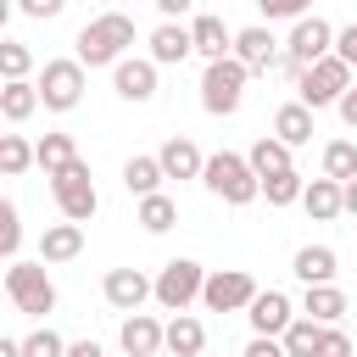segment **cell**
<instances>
[{
    "label": "cell",
    "instance_id": "cell-5",
    "mask_svg": "<svg viewBox=\"0 0 357 357\" xmlns=\"http://www.w3.org/2000/svg\"><path fill=\"white\" fill-rule=\"evenodd\" d=\"M346 89H351V61H340L335 50L296 73V100H301V106H312V112H318V106H335Z\"/></svg>",
    "mask_w": 357,
    "mask_h": 357
},
{
    "label": "cell",
    "instance_id": "cell-20",
    "mask_svg": "<svg viewBox=\"0 0 357 357\" xmlns=\"http://www.w3.org/2000/svg\"><path fill=\"white\" fill-rule=\"evenodd\" d=\"M156 162H162V173H167V178H201V167H206V156H201L184 134H173V139L156 151Z\"/></svg>",
    "mask_w": 357,
    "mask_h": 357
},
{
    "label": "cell",
    "instance_id": "cell-15",
    "mask_svg": "<svg viewBox=\"0 0 357 357\" xmlns=\"http://www.w3.org/2000/svg\"><path fill=\"white\" fill-rule=\"evenodd\" d=\"M229 56H240V61H245L251 73H268V67L279 61V39H273L268 28H240V33H234V50H229Z\"/></svg>",
    "mask_w": 357,
    "mask_h": 357
},
{
    "label": "cell",
    "instance_id": "cell-36",
    "mask_svg": "<svg viewBox=\"0 0 357 357\" xmlns=\"http://www.w3.org/2000/svg\"><path fill=\"white\" fill-rule=\"evenodd\" d=\"M17 245H22V218H17V206L0 195V257H17Z\"/></svg>",
    "mask_w": 357,
    "mask_h": 357
},
{
    "label": "cell",
    "instance_id": "cell-31",
    "mask_svg": "<svg viewBox=\"0 0 357 357\" xmlns=\"http://www.w3.org/2000/svg\"><path fill=\"white\" fill-rule=\"evenodd\" d=\"M324 178H357V145L351 139H329L324 145Z\"/></svg>",
    "mask_w": 357,
    "mask_h": 357
},
{
    "label": "cell",
    "instance_id": "cell-43",
    "mask_svg": "<svg viewBox=\"0 0 357 357\" xmlns=\"http://www.w3.org/2000/svg\"><path fill=\"white\" fill-rule=\"evenodd\" d=\"M156 11L173 22V17H184V11H190V0H156Z\"/></svg>",
    "mask_w": 357,
    "mask_h": 357
},
{
    "label": "cell",
    "instance_id": "cell-17",
    "mask_svg": "<svg viewBox=\"0 0 357 357\" xmlns=\"http://www.w3.org/2000/svg\"><path fill=\"white\" fill-rule=\"evenodd\" d=\"M84 251V223H50L45 234H39V262H73Z\"/></svg>",
    "mask_w": 357,
    "mask_h": 357
},
{
    "label": "cell",
    "instance_id": "cell-10",
    "mask_svg": "<svg viewBox=\"0 0 357 357\" xmlns=\"http://www.w3.org/2000/svg\"><path fill=\"white\" fill-rule=\"evenodd\" d=\"M329 50H335V28H329L324 17H296V28H290V39H284V56L301 61V67H312V61L329 56Z\"/></svg>",
    "mask_w": 357,
    "mask_h": 357
},
{
    "label": "cell",
    "instance_id": "cell-23",
    "mask_svg": "<svg viewBox=\"0 0 357 357\" xmlns=\"http://www.w3.org/2000/svg\"><path fill=\"white\" fill-rule=\"evenodd\" d=\"M245 162H251V173H257V178H273V173L296 167V162H290V145H284L279 134H262V139L245 151Z\"/></svg>",
    "mask_w": 357,
    "mask_h": 357
},
{
    "label": "cell",
    "instance_id": "cell-38",
    "mask_svg": "<svg viewBox=\"0 0 357 357\" xmlns=\"http://www.w3.org/2000/svg\"><path fill=\"white\" fill-rule=\"evenodd\" d=\"M312 357H351V335L346 329H335V324H324V335H318V351Z\"/></svg>",
    "mask_w": 357,
    "mask_h": 357
},
{
    "label": "cell",
    "instance_id": "cell-32",
    "mask_svg": "<svg viewBox=\"0 0 357 357\" xmlns=\"http://www.w3.org/2000/svg\"><path fill=\"white\" fill-rule=\"evenodd\" d=\"M28 167H33V145L22 134H0V173L6 178H22Z\"/></svg>",
    "mask_w": 357,
    "mask_h": 357
},
{
    "label": "cell",
    "instance_id": "cell-28",
    "mask_svg": "<svg viewBox=\"0 0 357 357\" xmlns=\"http://www.w3.org/2000/svg\"><path fill=\"white\" fill-rule=\"evenodd\" d=\"M134 223H139L145 234H167V229L178 223V206H173V195H162V190H156V195H139V218H134Z\"/></svg>",
    "mask_w": 357,
    "mask_h": 357
},
{
    "label": "cell",
    "instance_id": "cell-8",
    "mask_svg": "<svg viewBox=\"0 0 357 357\" xmlns=\"http://www.w3.org/2000/svg\"><path fill=\"white\" fill-rule=\"evenodd\" d=\"M33 84H39V106H45V112H73V106L84 100V61H78V56L45 61V73H39Z\"/></svg>",
    "mask_w": 357,
    "mask_h": 357
},
{
    "label": "cell",
    "instance_id": "cell-18",
    "mask_svg": "<svg viewBox=\"0 0 357 357\" xmlns=\"http://www.w3.org/2000/svg\"><path fill=\"white\" fill-rule=\"evenodd\" d=\"M117 340H123V351H128V357H156V351H162V324H156L151 312H128Z\"/></svg>",
    "mask_w": 357,
    "mask_h": 357
},
{
    "label": "cell",
    "instance_id": "cell-24",
    "mask_svg": "<svg viewBox=\"0 0 357 357\" xmlns=\"http://www.w3.org/2000/svg\"><path fill=\"white\" fill-rule=\"evenodd\" d=\"M301 206H307L318 223L340 218V212H346V201H340V178H307V190H301Z\"/></svg>",
    "mask_w": 357,
    "mask_h": 357
},
{
    "label": "cell",
    "instance_id": "cell-13",
    "mask_svg": "<svg viewBox=\"0 0 357 357\" xmlns=\"http://www.w3.org/2000/svg\"><path fill=\"white\" fill-rule=\"evenodd\" d=\"M100 290H106V301H112L117 312H139V307L151 301V279H145L139 268H112Z\"/></svg>",
    "mask_w": 357,
    "mask_h": 357
},
{
    "label": "cell",
    "instance_id": "cell-47",
    "mask_svg": "<svg viewBox=\"0 0 357 357\" xmlns=\"http://www.w3.org/2000/svg\"><path fill=\"white\" fill-rule=\"evenodd\" d=\"M0 89H6V78H0Z\"/></svg>",
    "mask_w": 357,
    "mask_h": 357
},
{
    "label": "cell",
    "instance_id": "cell-19",
    "mask_svg": "<svg viewBox=\"0 0 357 357\" xmlns=\"http://www.w3.org/2000/svg\"><path fill=\"white\" fill-rule=\"evenodd\" d=\"M190 39H195V56H206V61H218V56H229V50H234L229 22H223V17H212V11L190 22Z\"/></svg>",
    "mask_w": 357,
    "mask_h": 357
},
{
    "label": "cell",
    "instance_id": "cell-33",
    "mask_svg": "<svg viewBox=\"0 0 357 357\" xmlns=\"http://www.w3.org/2000/svg\"><path fill=\"white\" fill-rule=\"evenodd\" d=\"M301 190H307V178H301L296 167H284V173L262 178V195H268V206H290V201H301Z\"/></svg>",
    "mask_w": 357,
    "mask_h": 357
},
{
    "label": "cell",
    "instance_id": "cell-40",
    "mask_svg": "<svg viewBox=\"0 0 357 357\" xmlns=\"http://www.w3.org/2000/svg\"><path fill=\"white\" fill-rule=\"evenodd\" d=\"M17 11H28V17L50 22V17H61V11H67V0H17Z\"/></svg>",
    "mask_w": 357,
    "mask_h": 357
},
{
    "label": "cell",
    "instance_id": "cell-42",
    "mask_svg": "<svg viewBox=\"0 0 357 357\" xmlns=\"http://www.w3.org/2000/svg\"><path fill=\"white\" fill-rule=\"evenodd\" d=\"M335 112H340V123H346V128H357V84H351V89L335 100Z\"/></svg>",
    "mask_w": 357,
    "mask_h": 357
},
{
    "label": "cell",
    "instance_id": "cell-16",
    "mask_svg": "<svg viewBox=\"0 0 357 357\" xmlns=\"http://www.w3.org/2000/svg\"><path fill=\"white\" fill-rule=\"evenodd\" d=\"M184 56H195L190 28H184V22H162V28L151 33V61H156V67H178Z\"/></svg>",
    "mask_w": 357,
    "mask_h": 357
},
{
    "label": "cell",
    "instance_id": "cell-21",
    "mask_svg": "<svg viewBox=\"0 0 357 357\" xmlns=\"http://www.w3.org/2000/svg\"><path fill=\"white\" fill-rule=\"evenodd\" d=\"M290 268H296V279H301V284H329V279L340 273V257H335L329 245H301Z\"/></svg>",
    "mask_w": 357,
    "mask_h": 357
},
{
    "label": "cell",
    "instance_id": "cell-3",
    "mask_svg": "<svg viewBox=\"0 0 357 357\" xmlns=\"http://www.w3.org/2000/svg\"><path fill=\"white\" fill-rule=\"evenodd\" d=\"M245 78H251V67H245L240 56L206 61V73H201V106H206L212 117H234L240 100H245Z\"/></svg>",
    "mask_w": 357,
    "mask_h": 357
},
{
    "label": "cell",
    "instance_id": "cell-22",
    "mask_svg": "<svg viewBox=\"0 0 357 357\" xmlns=\"http://www.w3.org/2000/svg\"><path fill=\"white\" fill-rule=\"evenodd\" d=\"M39 112V84L33 78H6V89H0V117L6 123H28Z\"/></svg>",
    "mask_w": 357,
    "mask_h": 357
},
{
    "label": "cell",
    "instance_id": "cell-41",
    "mask_svg": "<svg viewBox=\"0 0 357 357\" xmlns=\"http://www.w3.org/2000/svg\"><path fill=\"white\" fill-rule=\"evenodd\" d=\"M335 56H340V61H351V67H357V22H351V28H340V33H335Z\"/></svg>",
    "mask_w": 357,
    "mask_h": 357
},
{
    "label": "cell",
    "instance_id": "cell-39",
    "mask_svg": "<svg viewBox=\"0 0 357 357\" xmlns=\"http://www.w3.org/2000/svg\"><path fill=\"white\" fill-rule=\"evenodd\" d=\"M245 357H290V351H284V340H279V335H251Z\"/></svg>",
    "mask_w": 357,
    "mask_h": 357
},
{
    "label": "cell",
    "instance_id": "cell-26",
    "mask_svg": "<svg viewBox=\"0 0 357 357\" xmlns=\"http://www.w3.org/2000/svg\"><path fill=\"white\" fill-rule=\"evenodd\" d=\"M301 312H307V318H318V324H335V318L346 312V290H340L335 279H329V284H307Z\"/></svg>",
    "mask_w": 357,
    "mask_h": 357
},
{
    "label": "cell",
    "instance_id": "cell-27",
    "mask_svg": "<svg viewBox=\"0 0 357 357\" xmlns=\"http://www.w3.org/2000/svg\"><path fill=\"white\" fill-rule=\"evenodd\" d=\"M162 178H167V173H162L156 156H128V162H123V190H128V195H156Z\"/></svg>",
    "mask_w": 357,
    "mask_h": 357
},
{
    "label": "cell",
    "instance_id": "cell-7",
    "mask_svg": "<svg viewBox=\"0 0 357 357\" xmlns=\"http://www.w3.org/2000/svg\"><path fill=\"white\" fill-rule=\"evenodd\" d=\"M45 268H50V262H11V268H6V290H11L17 312H28V318H45V312L56 307V284H50Z\"/></svg>",
    "mask_w": 357,
    "mask_h": 357
},
{
    "label": "cell",
    "instance_id": "cell-6",
    "mask_svg": "<svg viewBox=\"0 0 357 357\" xmlns=\"http://www.w3.org/2000/svg\"><path fill=\"white\" fill-rule=\"evenodd\" d=\"M201 284H206V268L190 262V257H173V262L151 279V301H156L162 312H184V307L201 296Z\"/></svg>",
    "mask_w": 357,
    "mask_h": 357
},
{
    "label": "cell",
    "instance_id": "cell-25",
    "mask_svg": "<svg viewBox=\"0 0 357 357\" xmlns=\"http://www.w3.org/2000/svg\"><path fill=\"white\" fill-rule=\"evenodd\" d=\"M273 134L296 151V145H307L312 139V106H301V100H290V106H279L273 112Z\"/></svg>",
    "mask_w": 357,
    "mask_h": 357
},
{
    "label": "cell",
    "instance_id": "cell-48",
    "mask_svg": "<svg viewBox=\"0 0 357 357\" xmlns=\"http://www.w3.org/2000/svg\"><path fill=\"white\" fill-rule=\"evenodd\" d=\"M0 123H6V117H0Z\"/></svg>",
    "mask_w": 357,
    "mask_h": 357
},
{
    "label": "cell",
    "instance_id": "cell-14",
    "mask_svg": "<svg viewBox=\"0 0 357 357\" xmlns=\"http://www.w3.org/2000/svg\"><path fill=\"white\" fill-rule=\"evenodd\" d=\"M162 351H173V357H201V351H206V324H201L195 312H173V318L162 324Z\"/></svg>",
    "mask_w": 357,
    "mask_h": 357
},
{
    "label": "cell",
    "instance_id": "cell-30",
    "mask_svg": "<svg viewBox=\"0 0 357 357\" xmlns=\"http://www.w3.org/2000/svg\"><path fill=\"white\" fill-rule=\"evenodd\" d=\"M318 335H324V324L301 312V318H290V324H284V335H279V340H284V351H290V357H312V351H318Z\"/></svg>",
    "mask_w": 357,
    "mask_h": 357
},
{
    "label": "cell",
    "instance_id": "cell-1",
    "mask_svg": "<svg viewBox=\"0 0 357 357\" xmlns=\"http://www.w3.org/2000/svg\"><path fill=\"white\" fill-rule=\"evenodd\" d=\"M128 45H134V17H123V11H106V17L78 28V61L84 67H117Z\"/></svg>",
    "mask_w": 357,
    "mask_h": 357
},
{
    "label": "cell",
    "instance_id": "cell-9",
    "mask_svg": "<svg viewBox=\"0 0 357 357\" xmlns=\"http://www.w3.org/2000/svg\"><path fill=\"white\" fill-rule=\"evenodd\" d=\"M251 296H257V279H251L245 268H218V273H206V284H201L206 312H245Z\"/></svg>",
    "mask_w": 357,
    "mask_h": 357
},
{
    "label": "cell",
    "instance_id": "cell-2",
    "mask_svg": "<svg viewBox=\"0 0 357 357\" xmlns=\"http://www.w3.org/2000/svg\"><path fill=\"white\" fill-rule=\"evenodd\" d=\"M201 184H206V190H212L223 206H251V201L262 195V178H257V173H251V162H245V156H234V151L206 156Z\"/></svg>",
    "mask_w": 357,
    "mask_h": 357
},
{
    "label": "cell",
    "instance_id": "cell-29",
    "mask_svg": "<svg viewBox=\"0 0 357 357\" xmlns=\"http://www.w3.org/2000/svg\"><path fill=\"white\" fill-rule=\"evenodd\" d=\"M73 156H78L73 134H45V139H33V167H45V178H50L56 167H67Z\"/></svg>",
    "mask_w": 357,
    "mask_h": 357
},
{
    "label": "cell",
    "instance_id": "cell-45",
    "mask_svg": "<svg viewBox=\"0 0 357 357\" xmlns=\"http://www.w3.org/2000/svg\"><path fill=\"white\" fill-rule=\"evenodd\" d=\"M0 357H22V340H6L0 335Z\"/></svg>",
    "mask_w": 357,
    "mask_h": 357
},
{
    "label": "cell",
    "instance_id": "cell-37",
    "mask_svg": "<svg viewBox=\"0 0 357 357\" xmlns=\"http://www.w3.org/2000/svg\"><path fill=\"white\" fill-rule=\"evenodd\" d=\"M307 6H312V0H257V11H262L268 22H296V17H307Z\"/></svg>",
    "mask_w": 357,
    "mask_h": 357
},
{
    "label": "cell",
    "instance_id": "cell-34",
    "mask_svg": "<svg viewBox=\"0 0 357 357\" xmlns=\"http://www.w3.org/2000/svg\"><path fill=\"white\" fill-rule=\"evenodd\" d=\"M33 73V50L17 39H0V78H28Z\"/></svg>",
    "mask_w": 357,
    "mask_h": 357
},
{
    "label": "cell",
    "instance_id": "cell-46",
    "mask_svg": "<svg viewBox=\"0 0 357 357\" xmlns=\"http://www.w3.org/2000/svg\"><path fill=\"white\" fill-rule=\"evenodd\" d=\"M6 17H11V0H0V28H6Z\"/></svg>",
    "mask_w": 357,
    "mask_h": 357
},
{
    "label": "cell",
    "instance_id": "cell-12",
    "mask_svg": "<svg viewBox=\"0 0 357 357\" xmlns=\"http://www.w3.org/2000/svg\"><path fill=\"white\" fill-rule=\"evenodd\" d=\"M245 318H251V335H284V324L296 318V307H290L284 290H257L251 307H245Z\"/></svg>",
    "mask_w": 357,
    "mask_h": 357
},
{
    "label": "cell",
    "instance_id": "cell-44",
    "mask_svg": "<svg viewBox=\"0 0 357 357\" xmlns=\"http://www.w3.org/2000/svg\"><path fill=\"white\" fill-rule=\"evenodd\" d=\"M67 357H106V351H100L95 340H73V346H67Z\"/></svg>",
    "mask_w": 357,
    "mask_h": 357
},
{
    "label": "cell",
    "instance_id": "cell-4",
    "mask_svg": "<svg viewBox=\"0 0 357 357\" xmlns=\"http://www.w3.org/2000/svg\"><path fill=\"white\" fill-rule=\"evenodd\" d=\"M50 195H56V206H61L67 223H89L100 212V195H95V178H89V162L84 156H73L67 167L50 173Z\"/></svg>",
    "mask_w": 357,
    "mask_h": 357
},
{
    "label": "cell",
    "instance_id": "cell-35",
    "mask_svg": "<svg viewBox=\"0 0 357 357\" xmlns=\"http://www.w3.org/2000/svg\"><path fill=\"white\" fill-rule=\"evenodd\" d=\"M22 357H67V340L45 324V329H33V335L22 340Z\"/></svg>",
    "mask_w": 357,
    "mask_h": 357
},
{
    "label": "cell",
    "instance_id": "cell-11",
    "mask_svg": "<svg viewBox=\"0 0 357 357\" xmlns=\"http://www.w3.org/2000/svg\"><path fill=\"white\" fill-rule=\"evenodd\" d=\"M112 89H117L123 100H151V95H156V61H151V56H123V61L112 67Z\"/></svg>",
    "mask_w": 357,
    "mask_h": 357
}]
</instances>
